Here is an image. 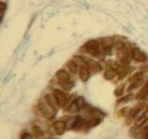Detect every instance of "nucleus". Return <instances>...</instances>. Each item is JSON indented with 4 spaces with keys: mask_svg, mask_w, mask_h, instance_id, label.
Listing matches in <instances>:
<instances>
[{
    "mask_svg": "<svg viewBox=\"0 0 148 139\" xmlns=\"http://www.w3.org/2000/svg\"><path fill=\"white\" fill-rule=\"evenodd\" d=\"M101 44L98 40L95 39H90L88 42H86L84 45V49L86 52L91 55L92 57L95 58H100L101 54Z\"/></svg>",
    "mask_w": 148,
    "mask_h": 139,
    "instance_id": "f257e3e1",
    "label": "nucleus"
},
{
    "mask_svg": "<svg viewBox=\"0 0 148 139\" xmlns=\"http://www.w3.org/2000/svg\"><path fill=\"white\" fill-rule=\"evenodd\" d=\"M53 95L55 99H56V102L59 107H64L68 105V102L70 100V95L67 94L65 92L55 89L53 91Z\"/></svg>",
    "mask_w": 148,
    "mask_h": 139,
    "instance_id": "f03ea898",
    "label": "nucleus"
},
{
    "mask_svg": "<svg viewBox=\"0 0 148 139\" xmlns=\"http://www.w3.org/2000/svg\"><path fill=\"white\" fill-rule=\"evenodd\" d=\"M39 109H40V112L42 116H43L44 118H46V119H49V120H51L53 119V118L55 117V115H56V111L55 109L51 108L49 105L45 102H40L39 103Z\"/></svg>",
    "mask_w": 148,
    "mask_h": 139,
    "instance_id": "7ed1b4c3",
    "label": "nucleus"
},
{
    "mask_svg": "<svg viewBox=\"0 0 148 139\" xmlns=\"http://www.w3.org/2000/svg\"><path fill=\"white\" fill-rule=\"evenodd\" d=\"M84 120L82 117L75 116L69 119L66 121V128L67 129H73V130H79L84 124Z\"/></svg>",
    "mask_w": 148,
    "mask_h": 139,
    "instance_id": "20e7f679",
    "label": "nucleus"
},
{
    "mask_svg": "<svg viewBox=\"0 0 148 139\" xmlns=\"http://www.w3.org/2000/svg\"><path fill=\"white\" fill-rule=\"evenodd\" d=\"M80 61H81L84 65H86L88 67V69L90 71V73H98L101 70V66L99 65L98 63H96L95 61L91 60L88 58H84V57H79L77 56Z\"/></svg>",
    "mask_w": 148,
    "mask_h": 139,
    "instance_id": "39448f33",
    "label": "nucleus"
},
{
    "mask_svg": "<svg viewBox=\"0 0 148 139\" xmlns=\"http://www.w3.org/2000/svg\"><path fill=\"white\" fill-rule=\"evenodd\" d=\"M100 44L101 50L106 53V54H111L112 49L115 45H114V41L111 37H104L100 40Z\"/></svg>",
    "mask_w": 148,
    "mask_h": 139,
    "instance_id": "423d86ee",
    "label": "nucleus"
},
{
    "mask_svg": "<svg viewBox=\"0 0 148 139\" xmlns=\"http://www.w3.org/2000/svg\"><path fill=\"white\" fill-rule=\"evenodd\" d=\"M132 57L133 58L134 61L138 63H145L147 61L146 54L138 48H134L132 50Z\"/></svg>",
    "mask_w": 148,
    "mask_h": 139,
    "instance_id": "0eeeda50",
    "label": "nucleus"
},
{
    "mask_svg": "<svg viewBox=\"0 0 148 139\" xmlns=\"http://www.w3.org/2000/svg\"><path fill=\"white\" fill-rule=\"evenodd\" d=\"M52 127H53L54 132L56 133L58 136H62L66 130V122L63 120H57V121H55V122H53Z\"/></svg>",
    "mask_w": 148,
    "mask_h": 139,
    "instance_id": "6e6552de",
    "label": "nucleus"
},
{
    "mask_svg": "<svg viewBox=\"0 0 148 139\" xmlns=\"http://www.w3.org/2000/svg\"><path fill=\"white\" fill-rule=\"evenodd\" d=\"M116 75H117V72H116L115 67L112 66V65H106V69H105V72H104V75H103L104 78L107 79V81H111V79H113Z\"/></svg>",
    "mask_w": 148,
    "mask_h": 139,
    "instance_id": "1a4fd4ad",
    "label": "nucleus"
},
{
    "mask_svg": "<svg viewBox=\"0 0 148 139\" xmlns=\"http://www.w3.org/2000/svg\"><path fill=\"white\" fill-rule=\"evenodd\" d=\"M78 74H79V78L81 79L83 82H86L88 81V79L90 78V71L88 69V67L86 65H82V66H80V68L78 70Z\"/></svg>",
    "mask_w": 148,
    "mask_h": 139,
    "instance_id": "9d476101",
    "label": "nucleus"
},
{
    "mask_svg": "<svg viewBox=\"0 0 148 139\" xmlns=\"http://www.w3.org/2000/svg\"><path fill=\"white\" fill-rule=\"evenodd\" d=\"M56 78L61 81V83H62V82H65V81H70L71 75L68 72H67L66 70L61 69V70H59L58 72L56 73Z\"/></svg>",
    "mask_w": 148,
    "mask_h": 139,
    "instance_id": "9b49d317",
    "label": "nucleus"
},
{
    "mask_svg": "<svg viewBox=\"0 0 148 139\" xmlns=\"http://www.w3.org/2000/svg\"><path fill=\"white\" fill-rule=\"evenodd\" d=\"M143 109V106H140V105H137V106H134L132 108H130V113L128 115V121H127V123H130V120H132V119H135V117L137 116V114L139 112Z\"/></svg>",
    "mask_w": 148,
    "mask_h": 139,
    "instance_id": "f8f14e48",
    "label": "nucleus"
},
{
    "mask_svg": "<svg viewBox=\"0 0 148 139\" xmlns=\"http://www.w3.org/2000/svg\"><path fill=\"white\" fill-rule=\"evenodd\" d=\"M45 101H46V103H47L50 107L55 109V110H57V108L59 107H58V104L56 102V99H55L53 94H46L45 95Z\"/></svg>",
    "mask_w": 148,
    "mask_h": 139,
    "instance_id": "ddd939ff",
    "label": "nucleus"
},
{
    "mask_svg": "<svg viewBox=\"0 0 148 139\" xmlns=\"http://www.w3.org/2000/svg\"><path fill=\"white\" fill-rule=\"evenodd\" d=\"M147 94H148V81L142 87V89L138 92V94L135 95V98L137 100H143L146 97Z\"/></svg>",
    "mask_w": 148,
    "mask_h": 139,
    "instance_id": "4468645a",
    "label": "nucleus"
},
{
    "mask_svg": "<svg viewBox=\"0 0 148 139\" xmlns=\"http://www.w3.org/2000/svg\"><path fill=\"white\" fill-rule=\"evenodd\" d=\"M66 67H67V69L69 70V72L70 73H73V74H75L79 70L77 64L74 60H71V61H69L68 63H67V64H66Z\"/></svg>",
    "mask_w": 148,
    "mask_h": 139,
    "instance_id": "2eb2a0df",
    "label": "nucleus"
},
{
    "mask_svg": "<svg viewBox=\"0 0 148 139\" xmlns=\"http://www.w3.org/2000/svg\"><path fill=\"white\" fill-rule=\"evenodd\" d=\"M32 133L34 137H36V138H40L44 136L43 130H42L39 126H36V125H34L32 127Z\"/></svg>",
    "mask_w": 148,
    "mask_h": 139,
    "instance_id": "dca6fc26",
    "label": "nucleus"
},
{
    "mask_svg": "<svg viewBox=\"0 0 148 139\" xmlns=\"http://www.w3.org/2000/svg\"><path fill=\"white\" fill-rule=\"evenodd\" d=\"M143 74H145V71H139V72H136L129 78V82L132 83V82L140 81V79H142V77L143 76Z\"/></svg>",
    "mask_w": 148,
    "mask_h": 139,
    "instance_id": "f3484780",
    "label": "nucleus"
},
{
    "mask_svg": "<svg viewBox=\"0 0 148 139\" xmlns=\"http://www.w3.org/2000/svg\"><path fill=\"white\" fill-rule=\"evenodd\" d=\"M101 122V119L100 118H92L87 122V128H93L95 126L99 125Z\"/></svg>",
    "mask_w": 148,
    "mask_h": 139,
    "instance_id": "a211bd4d",
    "label": "nucleus"
},
{
    "mask_svg": "<svg viewBox=\"0 0 148 139\" xmlns=\"http://www.w3.org/2000/svg\"><path fill=\"white\" fill-rule=\"evenodd\" d=\"M75 104H77V106L78 107L79 110H81V109L85 108L86 107V101L85 99H84V97H82V96H79V97H77V99L75 100Z\"/></svg>",
    "mask_w": 148,
    "mask_h": 139,
    "instance_id": "6ab92c4d",
    "label": "nucleus"
},
{
    "mask_svg": "<svg viewBox=\"0 0 148 139\" xmlns=\"http://www.w3.org/2000/svg\"><path fill=\"white\" fill-rule=\"evenodd\" d=\"M125 83H122L121 85L118 86L116 89L115 90V92H114V94H115L116 97H121L122 95H123L124 94V90H125Z\"/></svg>",
    "mask_w": 148,
    "mask_h": 139,
    "instance_id": "aec40b11",
    "label": "nucleus"
},
{
    "mask_svg": "<svg viewBox=\"0 0 148 139\" xmlns=\"http://www.w3.org/2000/svg\"><path fill=\"white\" fill-rule=\"evenodd\" d=\"M132 97H133L132 94H128V95H125L124 97H119V99L116 101V105H117V106H119L120 104L128 103L132 99Z\"/></svg>",
    "mask_w": 148,
    "mask_h": 139,
    "instance_id": "412c9836",
    "label": "nucleus"
},
{
    "mask_svg": "<svg viewBox=\"0 0 148 139\" xmlns=\"http://www.w3.org/2000/svg\"><path fill=\"white\" fill-rule=\"evenodd\" d=\"M120 62H121L122 65L127 66V65H129L130 64V62H132V60H130V57L128 55V54L124 52L123 56H121V57H120Z\"/></svg>",
    "mask_w": 148,
    "mask_h": 139,
    "instance_id": "4be33fe9",
    "label": "nucleus"
},
{
    "mask_svg": "<svg viewBox=\"0 0 148 139\" xmlns=\"http://www.w3.org/2000/svg\"><path fill=\"white\" fill-rule=\"evenodd\" d=\"M74 86H75V82L72 81H68L62 83V87L64 91H70Z\"/></svg>",
    "mask_w": 148,
    "mask_h": 139,
    "instance_id": "5701e85b",
    "label": "nucleus"
},
{
    "mask_svg": "<svg viewBox=\"0 0 148 139\" xmlns=\"http://www.w3.org/2000/svg\"><path fill=\"white\" fill-rule=\"evenodd\" d=\"M142 83H143V81L142 79H140V81H135V82H132V83H130V85L129 86V88H128V92H132V91H133V90H135V89H137V88L140 86V85H142Z\"/></svg>",
    "mask_w": 148,
    "mask_h": 139,
    "instance_id": "b1692460",
    "label": "nucleus"
},
{
    "mask_svg": "<svg viewBox=\"0 0 148 139\" xmlns=\"http://www.w3.org/2000/svg\"><path fill=\"white\" fill-rule=\"evenodd\" d=\"M115 47H116V50H119V52H121V50H123L126 48V44H125V42L117 41L116 43L115 44Z\"/></svg>",
    "mask_w": 148,
    "mask_h": 139,
    "instance_id": "393cba45",
    "label": "nucleus"
},
{
    "mask_svg": "<svg viewBox=\"0 0 148 139\" xmlns=\"http://www.w3.org/2000/svg\"><path fill=\"white\" fill-rule=\"evenodd\" d=\"M130 108L129 107H124V108L120 109V110L118 111V113H119V115H120L121 117H125V116L128 117L129 113H130Z\"/></svg>",
    "mask_w": 148,
    "mask_h": 139,
    "instance_id": "a878e982",
    "label": "nucleus"
},
{
    "mask_svg": "<svg viewBox=\"0 0 148 139\" xmlns=\"http://www.w3.org/2000/svg\"><path fill=\"white\" fill-rule=\"evenodd\" d=\"M6 10V4L1 2L0 3V10H1V21L3 20V16H4V11Z\"/></svg>",
    "mask_w": 148,
    "mask_h": 139,
    "instance_id": "bb28decb",
    "label": "nucleus"
},
{
    "mask_svg": "<svg viewBox=\"0 0 148 139\" xmlns=\"http://www.w3.org/2000/svg\"><path fill=\"white\" fill-rule=\"evenodd\" d=\"M21 139H32V136L30 133H23L22 134V137H21Z\"/></svg>",
    "mask_w": 148,
    "mask_h": 139,
    "instance_id": "cd10ccee",
    "label": "nucleus"
},
{
    "mask_svg": "<svg viewBox=\"0 0 148 139\" xmlns=\"http://www.w3.org/2000/svg\"><path fill=\"white\" fill-rule=\"evenodd\" d=\"M145 139H148V133L145 134Z\"/></svg>",
    "mask_w": 148,
    "mask_h": 139,
    "instance_id": "c85d7f7f",
    "label": "nucleus"
},
{
    "mask_svg": "<svg viewBox=\"0 0 148 139\" xmlns=\"http://www.w3.org/2000/svg\"><path fill=\"white\" fill-rule=\"evenodd\" d=\"M145 99H146V100H148V94H147V95H146V97H145Z\"/></svg>",
    "mask_w": 148,
    "mask_h": 139,
    "instance_id": "c756f323",
    "label": "nucleus"
},
{
    "mask_svg": "<svg viewBox=\"0 0 148 139\" xmlns=\"http://www.w3.org/2000/svg\"><path fill=\"white\" fill-rule=\"evenodd\" d=\"M46 139H55V138H46Z\"/></svg>",
    "mask_w": 148,
    "mask_h": 139,
    "instance_id": "7c9ffc66",
    "label": "nucleus"
},
{
    "mask_svg": "<svg viewBox=\"0 0 148 139\" xmlns=\"http://www.w3.org/2000/svg\"><path fill=\"white\" fill-rule=\"evenodd\" d=\"M146 110H147V111H148V107H147V108H146Z\"/></svg>",
    "mask_w": 148,
    "mask_h": 139,
    "instance_id": "2f4dec72",
    "label": "nucleus"
}]
</instances>
